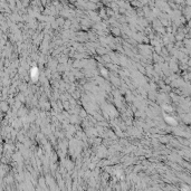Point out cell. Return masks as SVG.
Segmentation results:
<instances>
[{"mask_svg":"<svg viewBox=\"0 0 191 191\" xmlns=\"http://www.w3.org/2000/svg\"><path fill=\"white\" fill-rule=\"evenodd\" d=\"M31 76H33V77H36V76H37V68H36V67H34V68H33V72H31Z\"/></svg>","mask_w":191,"mask_h":191,"instance_id":"6da1fadb","label":"cell"},{"mask_svg":"<svg viewBox=\"0 0 191 191\" xmlns=\"http://www.w3.org/2000/svg\"><path fill=\"white\" fill-rule=\"evenodd\" d=\"M166 121H168V122H171L172 124H177V121H176L174 119H170V117H166Z\"/></svg>","mask_w":191,"mask_h":191,"instance_id":"7a4b0ae2","label":"cell"}]
</instances>
